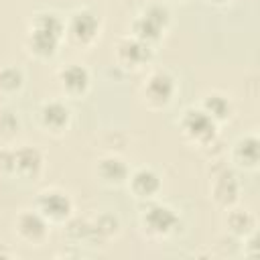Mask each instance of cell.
<instances>
[{
  "label": "cell",
  "instance_id": "cell-12",
  "mask_svg": "<svg viewBox=\"0 0 260 260\" xmlns=\"http://www.w3.org/2000/svg\"><path fill=\"white\" fill-rule=\"evenodd\" d=\"M57 81H59L61 91L67 98L81 100V98L87 95V91L91 87V73L79 63H69L63 69H59Z\"/></svg>",
  "mask_w": 260,
  "mask_h": 260
},
{
  "label": "cell",
  "instance_id": "cell-9",
  "mask_svg": "<svg viewBox=\"0 0 260 260\" xmlns=\"http://www.w3.org/2000/svg\"><path fill=\"white\" fill-rule=\"evenodd\" d=\"M14 234L26 246H43L49 240L51 223L35 207L32 209H22L14 217Z\"/></svg>",
  "mask_w": 260,
  "mask_h": 260
},
{
  "label": "cell",
  "instance_id": "cell-8",
  "mask_svg": "<svg viewBox=\"0 0 260 260\" xmlns=\"http://www.w3.org/2000/svg\"><path fill=\"white\" fill-rule=\"evenodd\" d=\"M152 49L150 45L134 39L132 35L128 37H122L118 43H116V49H114V59H116V67L124 69V71H140L144 69L150 59H152Z\"/></svg>",
  "mask_w": 260,
  "mask_h": 260
},
{
  "label": "cell",
  "instance_id": "cell-18",
  "mask_svg": "<svg viewBox=\"0 0 260 260\" xmlns=\"http://www.w3.org/2000/svg\"><path fill=\"white\" fill-rule=\"evenodd\" d=\"M217 126L219 124H223V122H228L230 118H232V114H234V106H232V100L228 98V95H223V93H219V91H213V93H207L205 98H203V102H201V106H199Z\"/></svg>",
  "mask_w": 260,
  "mask_h": 260
},
{
  "label": "cell",
  "instance_id": "cell-19",
  "mask_svg": "<svg viewBox=\"0 0 260 260\" xmlns=\"http://www.w3.org/2000/svg\"><path fill=\"white\" fill-rule=\"evenodd\" d=\"M89 225H91V242L106 244L108 240H112L120 234V217L112 211L100 213L93 221H89Z\"/></svg>",
  "mask_w": 260,
  "mask_h": 260
},
{
  "label": "cell",
  "instance_id": "cell-6",
  "mask_svg": "<svg viewBox=\"0 0 260 260\" xmlns=\"http://www.w3.org/2000/svg\"><path fill=\"white\" fill-rule=\"evenodd\" d=\"M100 30H102V20L89 8L73 10L65 20V37L75 47H81V49L91 47L98 41Z\"/></svg>",
  "mask_w": 260,
  "mask_h": 260
},
{
  "label": "cell",
  "instance_id": "cell-23",
  "mask_svg": "<svg viewBox=\"0 0 260 260\" xmlns=\"http://www.w3.org/2000/svg\"><path fill=\"white\" fill-rule=\"evenodd\" d=\"M207 2H211V4H215V6H225V4H230L232 0H207Z\"/></svg>",
  "mask_w": 260,
  "mask_h": 260
},
{
  "label": "cell",
  "instance_id": "cell-5",
  "mask_svg": "<svg viewBox=\"0 0 260 260\" xmlns=\"http://www.w3.org/2000/svg\"><path fill=\"white\" fill-rule=\"evenodd\" d=\"M179 130L185 142L197 148H209L217 138V124L201 108H187L179 118Z\"/></svg>",
  "mask_w": 260,
  "mask_h": 260
},
{
  "label": "cell",
  "instance_id": "cell-16",
  "mask_svg": "<svg viewBox=\"0 0 260 260\" xmlns=\"http://www.w3.org/2000/svg\"><path fill=\"white\" fill-rule=\"evenodd\" d=\"M95 177L106 187H122L130 177V169L118 154H106L95 165Z\"/></svg>",
  "mask_w": 260,
  "mask_h": 260
},
{
  "label": "cell",
  "instance_id": "cell-1",
  "mask_svg": "<svg viewBox=\"0 0 260 260\" xmlns=\"http://www.w3.org/2000/svg\"><path fill=\"white\" fill-rule=\"evenodd\" d=\"M65 39V20L55 12H37L28 22L26 49L35 59H53Z\"/></svg>",
  "mask_w": 260,
  "mask_h": 260
},
{
  "label": "cell",
  "instance_id": "cell-11",
  "mask_svg": "<svg viewBox=\"0 0 260 260\" xmlns=\"http://www.w3.org/2000/svg\"><path fill=\"white\" fill-rule=\"evenodd\" d=\"M37 114H39V126L45 134L63 136L71 126V110L61 100L43 102Z\"/></svg>",
  "mask_w": 260,
  "mask_h": 260
},
{
  "label": "cell",
  "instance_id": "cell-17",
  "mask_svg": "<svg viewBox=\"0 0 260 260\" xmlns=\"http://www.w3.org/2000/svg\"><path fill=\"white\" fill-rule=\"evenodd\" d=\"M228 213H225V219H223V223H225V230L234 236V238H238V240H244V238H248L250 234H256V217H254V213L252 211H248V209H240V207H230V209H225Z\"/></svg>",
  "mask_w": 260,
  "mask_h": 260
},
{
  "label": "cell",
  "instance_id": "cell-15",
  "mask_svg": "<svg viewBox=\"0 0 260 260\" xmlns=\"http://www.w3.org/2000/svg\"><path fill=\"white\" fill-rule=\"evenodd\" d=\"M232 162L234 167L246 171V173H254L258 171L260 165V140L256 134H246L242 138H238L232 146Z\"/></svg>",
  "mask_w": 260,
  "mask_h": 260
},
{
  "label": "cell",
  "instance_id": "cell-10",
  "mask_svg": "<svg viewBox=\"0 0 260 260\" xmlns=\"http://www.w3.org/2000/svg\"><path fill=\"white\" fill-rule=\"evenodd\" d=\"M242 195V185L240 179L234 171H230L228 167H223L221 171L211 175V185H209V199L221 207V209H230L240 201Z\"/></svg>",
  "mask_w": 260,
  "mask_h": 260
},
{
  "label": "cell",
  "instance_id": "cell-2",
  "mask_svg": "<svg viewBox=\"0 0 260 260\" xmlns=\"http://www.w3.org/2000/svg\"><path fill=\"white\" fill-rule=\"evenodd\" d=\"M171 26V10L165 2H152L140 10V14L130 24V35L150 47L160 43Z\"/></svg>",
  "mask_w": 260,
  "mask_h": 260
},
{
  "label": "cell",
  "instance_id": "cell-7",
  "mask_svg": "<svg viewBox=\"0 0 260 260\" xmlns=\"http://www.w3.org/2000/svg\"><path fill=\"white\" fill-rule=\"evenodd\" d=\"M51 225H65L73 217V199L63 189H43L32 205Z\"/></svg>",
  "mask_w": 260,
  "mask_h": 260
},
{
  "label": "cell",
  "instance_id": "cell-3",
  "mask_svg": "<svg viewBox=\"0 0 260 260\" xmlns=\"http://www.w3.org/2000/svg\"><path fill=\"white\" fill-rule=\"evenodd\" d=\"M138 223H140V230H142V234L146 238H150V240H167L179 230L181 217L173 207H169L165 203L148 201V205L138 215Z\"/></svg>",
  "mask_w": 260,
  "mask_h": 260
},
{
  "label": "cell",
  "instance_id": "cell-13",
  "mask_svg": "<svg viewBox=\"0 0 260 260\" xmlns=\"http://www.w3.org/2000/svg\"><path fill=\"white\" fill-rule=\"evenodd\" d=\"M126 185H128L132 197L138 201H144V203L156 199L158 193L162 191V181H160L158 173L148 167H140V169L132 171Z\"/></svg>",
  "mask_w": 260,
  "mask_h": 260
},
{
  "label": "cell",
  "instance_id": "cell-20",
  "mask_svg": "<svg viewBox=\"0 0 260 260\" xmlns=\"http://www.w3.org/2000/svg\"><path fill=\"white\" fill-rule=\"evenodd\" d=\"M24 87V73L16 65H6L0 69V95L14 98Z\"/></svg>",
  "mask_w": 260,
  "mask_h": 260
},
{
  "label": "cell",
  "instance_id": "cell-22",
  "mask_svg": "<svg viewBox=\"0 0 260 260\" xmlns=\"http://www.w3.org/2000/svg\"><path fill=\"white\" fill-rule=\"evenodd\" d=\"M0 175L14 177V148H0Z\"/></svg>",
  "mask_w": 260,
  "mask_h": 260
},
{
  "label": "cell",
  "instance_id": "cell-14",
  "mask_svg": "<svg viewBox=\"0 0 260 260\" xmlns=\"http://www.w3.org/2000/svg\"><path fill=\"white\" fill-rule=\"evenodd\" d=\"M45 171V156L37 146L14 148V177L20 181H37Z\"/></svg>",
  "mask_w": 260,
  "mask_h": 260
},
{
  "label": "cell",
  "instance_id": "cell-24",
  "mask_svg": "<svg viewBox=\"0 0 260 260\" xmlns=\"http://www.w3.org/2000/svg\"><path fill=\"white\" fill-rule=\"evenodd\" d=\"M160 2H165V4H167V2H173V4H183V2H187V0H160Z\"/></svg>",
  "mask_w": 260,
  "mask_h": 260
},
{
  "label": "cell",
  "instance_id": "cell-21",
  "mask_svg": "<svg viewBox=\"0 0 260 260\" xmlns=\"http://www.w3.org/2000/svg\"><path fill=\"white\" fill-rule=\"evenodd\" d=\"M20 130V120L14 110L10 108H0V136L2 138H12Z\"/></svg>",
  "mask_w": 260,
  "mask_h": 260
},
{
  "label": "cell",
  "instance_id": "cell-4",
  "mask_svg": "<svg viewBox=\"0 0 260 260\" xmlns=\"http://www.w3.org/2000/svg\"><path fill=\"white\" fill-rule=\"evenodd\" d=\"M175 93H177V79L167 69L150 71L144 83L140 85V100L152 112L169 108L175 100Z\"/></svg>",
  "mask_w": 260,
  "mask_h": 260
}]
</instances>
